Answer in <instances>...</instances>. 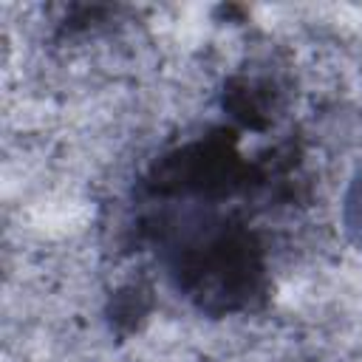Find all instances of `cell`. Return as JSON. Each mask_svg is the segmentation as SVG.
<instances>
[{
  "mask_svg": "<svg viewBox=\"0 0 362 362\" xmlns=\"http://www.w3.org/2000/svg\"><path fill=\"white\" fill-rule=\"evenodd\" d=\"M348 229L362 243V175L354 181V189L348 195Z\"/></svg>",
  "mask_w": 362,
  "mask_h": 362,
  "instance_id": "1",
  "label": "cell"
}]
</instances>
